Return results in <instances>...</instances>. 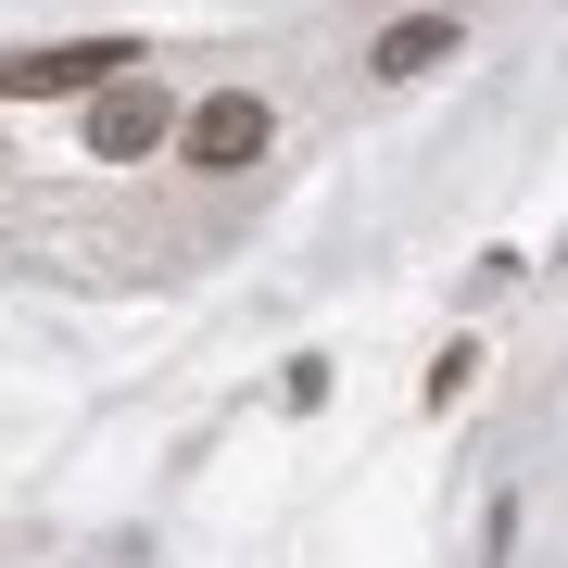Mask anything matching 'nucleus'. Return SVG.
<instances>
[{
	"instance_id": "obj_2",
	"label": "nucleus",
	"mask_w": 568,
	"mask_h": 568,
	"mask_svg": "<svg viewBox=\"0 0 568 568\" xmlns=\"http://www.w3.org/2000/svg\"><path fill=\"white\" fill-rule=\"evenodd\" d=\"M164 140H178V102H164L152 77H114L102 102H89V152H102V164H140V152H164Z\"/></svg>"
},
{
	"instance_id": "obj_1",
	"label": "nucleus",
	"mask_w": 568,
	"mask_h": 568,
	"mask_svg": "<svg viewBox=\"0 0 568 568\" xmlns=\"http://www.w3.org/2000/svg\"><path fill=\"white\" fill-rule=\"evenodd\" d=\"M114 63H140L126 39H51V51H13V102H102Z\"/></svg>"
},
{
	"instance_id": "obj_4",
	"label": "nucleus",
	"mask_w": 568,
	"mask_h": 568,
	"mask_svg": "<svg viewBox=\"0 0 568 568\" xmlns=\"http://www.w3.org/2000/svg\"><path fill=\"white\" fill-rule=\"evenodd\" d=\"M443 51H455V26H443V13H417V26H392V39H379V77H429Z\"/></svg>"
},
{
	"instance_id": "obj_3",
	"label": "nucleus",
	"mask_w": 568,
	"mask_h": 568,
	"mask_svg": "<svg viewBox=\"0 0 568 568\" xmlns=\"http://www.w3.org/2000/svg\"><path fill=\"white\" fill-rule=\"evenodd\" d=\"M178 152L215 164V178H227V164H253V152H265V102H253V89H215V102L178 126Z\"/></svg>"
}]
</instances>
